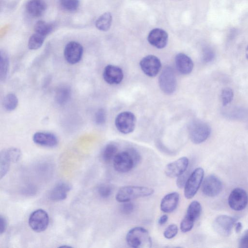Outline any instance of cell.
<instances>
[{
  "mask_svg": "<svg viewBox=\"0 0 248 248\" xmlns=\"http://www.w3.org/2000/svg\"><path fill=\"white\" fill-rule=\"evenodd\" d=\"M178 232V228L176 225L172 224L169 225L163 232L164 236L168 239L174 237Z\"/></svg>",
  "mask_w": 248,
  "mask_h": 248,
  "instance_id": "e575fe53",
  "label": "cell"
},
{
  "mask_svg": "<svg viewBox=\"0 0 248 248\" xmlns=\"http://www.w3.org/2000/svg\"><path fill=\"white\" fill-rule=\"evenodd\" d=\"M147 39L152 46L157 48L161 49L167 45L168 35L163 29L155 28L149 32Z\"/></svg>",
  "mask_w": 248,
  "mask_h": 248,
  "instance_id": "2e32d148",
  "label": "cell"
},
{
  "mask_svg": "<svg viewBox=\"0 0 248 248\" xmlns=\"http://www.w3.org/2000/svg\"><path fill=\"white\" fill-rule=\"evenodd\" d=\"M179 201V194L172 192L166 195L161 200L160 207L166 213H171L176 209Z\"/></svg>",
  "mask_w": 248,
  "mask_h": 248,
  "instance_id": "d6986e66",
  "label": "cell"
},
{
  "mask_svg": "<svg viewBox=\"0 0 248 248\" xmlns=\"http://www.w3.org/2000/svg\"><path fill=\"white\" fill-rule=\"evenodd\" d=\"M33 142L40 146L53 147L58 143L57 137L53 133L39 131L34 134L32 137Z\"/></svg>",
  "mask_w": 248,
  "mask_h": 248,
  "instance_id": "e0dca14e",
  "label": "cell"
},
{
  "mask_svg": "<svg viewBox=\"0 0 248 248\" xmlns=\"http://www.w3.org/2000/svg\"><path fill=\"white\" fill-rule=\"evenodd\" d=\"M246 55L247 59H248V46H247L246 50Z\"/></svg>",
  "mask_w": 248,
  "mask_h": 248,
  "instance_id": "f6af8a7d",
  "label": "cell"
},
{
  "mask_svg": "<svg viewBox=\"0 0 248 248\" xmlns=\"http://www.w3.org/2000/svg\"><path fill=\"white\" fill-rule=\"evenodd\" d=\"M140 160L139 152L134 148H129L117 154L113 160V165L117 172L126 173L132 170Z\"/></svg>",
  "mask_w": 248,
  "mask_h": 248,
  "instance_id": "6da1fadb",
  "label": "cell"
},
{
  "mask_svg": "<svg viewBox=\"0 0 248 248\" xmlns=\"http://www.w3.org/2000/svg\"><path fill=\"white\" fill-rule=\"evenodd\" d=\"M186 171L182 174L177 177L176 180V185L179 188L184 187L187 179L189 176Z\"/></svg>",
  "mask_w": 248,
  "mask_h": 248,
  "instance_id": "f35d334b",
  "label": "cell"
},
{
  "mask_svg": "<svg viewBox=\"0 0 248 248\" xmlns=\"http://www.w3.org/2000/svg\"><path fill=\"white\" fill-rule=\"evenodd\" d=\"M83 53L82 45L76 41H71L67 43L64 49V58L71 64L78 63L82 58Z\"/></svg>",
  "mask_w": 248,
  "mask_h": 248,
  "instance_id": "8fae6325",
  "label": "cell"
},
{
  "mask_svg": "<svg viewBox=\"0 0 248 248\" xmlns=\"http://www.w3.org/2000/svg\"><path fill=\"white\" fill-rule=\"evenodd\" d=\"M46 36L34 32L30 37L28 41V47L31 50L39 48L43 45Z\"/></svg>",
  "mask_w": 248,
  "mask_h": 248,
  "instance_id": "4316f807",
  "label": "cell"
},
{
  "mask_svg": "<svg viewBox=\"0 0 248 248\" xmlns=\"http://www.w3.org/2000/svg\"><path fill=\"white\" fill-rule=\"evenodd\" d=\"M188 131L191 141L195 144H200L208 138L211 129L205 122L200 120H194L189 124Z\"/></svg>",
  "mask_w": 248,
  "mask_h": 248,
  "instance_id": "277c9868",
  "label": "cell"
},
{
  "mask_svg": "<svg viewBox=\"0 0 248 248\" xmlns=\"http://www.w3.org/2000/svg\"><path fill=\"white\" fill-rule=\"evenodd\" d=\"M236 218L227 215H220L215 219L213 226L216 232L224 236L230 235Z\"/></svg>",
  "mask_w": 248,
  "mask_h": 248,
  "instance_id": "7c38bea8",
  "label": "cell"
},
{
  "mask_svg": "<svg viewBox=\"0 0 248 248\" xmlns=\"http://www.w3.org/2000/svg\"><path fill=\"white\" fill-rule=\"evenodd\" d=\"M97 192L100 197L108 198L112 193V188L109 185L101 184L98 187Z\"/></svg>",
  "mask_w": 248,
  "mask_h": 248,
  "instance_id": "d6a6232c",
  "label": "cell"
},
{
  "mask_svg": "<svg viewBox=\"0 0 248 248\" xmlns=\"http://www.w3.org/2000/svg\"><path fill=\"white\" fill-rule=\"evenodd\" d=\"M202 206L197 201L192 202L188 205L185 217L195 222L200 216Z\"/></svg>",
  "mask_w": 248,
  "mask_h": 248,
  "instance_id": "cb8c5ba5",
  "label": "cell"
},
{
  "mask_svg": "<svg viewBox=\"0 0 248 248\" xmlns=\"http://www.w3.org/2000/svg\"><path fill=\"white\" fill-rule=\"evenodd\" d=\"M9 67V57L4 50L0 51V78L1 81H4L7 77Z\"/></svg>",
  "mask_w": 248,
  "mask_h": 248,
  "instance_id": "603a6c76",
  "label": "cell"
},
{
  "mask_svg": "<svg viewBox=\"0 0 248 248\" xmlns=\"http://www.w3.org/2000/svg\"><path fill=\"white\" fill-rule=\"evenodd\" d=\"M140 65L143 72L150 77H155L157 75L161 67L160 60L153 55L143 57L141 60Z\"/></svg>",
  "mask_w": 248,
  "mask_h": 248,
  "instance_id": "30bf717a",
  "label": "cell"
},
{
  "mask_svg": "<svg viewBox=\"0 0 248 248\" xmlns=\"http://www.w3.org/2000/svg\"><path fill=\"white\" fill-rule=\"evenodd\" d=\"M136 118L130 111L120 113L116 117L115 124L117 130L121 133L127 134L132 132L136 126Z\"/></svg>",
  "mask_w": 248,
  "mask_h": 248,
  "instance_id": "52a82bcc",
  "label": "cell"
},
{
  "mask_svg": "<svg viewBox=\"0 0 248 248\" xmlns=\"http://www.w3.org/2000/svg\"><path fill=\"white\" fill-rule=\"evenodd\" d=\"M103 77L104 80L109 84H118L122 81L124 74L120 67L109 64L105 67Z\"/></svg>",
  "mask_w": 248,
  "mask_h": 248,
  "instance_id": "9a60e30c",
  "label": "cell"
},
{
  "mask_svg": "<svg viewBox=\"0 0 248 248\" xmlns=\"http://www.w3.org/2000/svg\"><path fill=\"white\" fill-rule=\"evenodd\" d=\"M168 220V216L166 214L162 215L158 220V223L160 225L165 224Z\"/></svg>",
  "mask_w": 248,
  "mask_h": 248,
  "instance_id": "7bdbcfd3",
  "label": "cell"
},
{
  "mask_svg": "<svg viewBox=\"0 0 248 248\" xmlns=\"http://www.w3.org/2000/svg\"><path fill=\"white\" fill-rule=\"evenodd\" d=\"M235 231L237 233L239 232L242 229V224L241 222H238L235 223Z\"/></svg>",
  "mask_w": 248,
  "mask_h": 248,
  "instance_id": "ee69618b",
  "label": "cell"
},
{
  "mask_svg": "<svg viewBox=\"0 0 248 248\" xmlns=\"http://www.w3.org/2000/svg\"><path fill=\"white\" fill-rule=\"evenodd\" d=\"M61 6L64 10L72 12L76 11L79 5V0H59Z\"/></svg>",
  "mask_w": 248,
  "mask_h": 248,
  "instance_id": "4dcf8cb0",
  "label": "cell"
},
{
  "mask_svg": "<svg viewBox=\"0 0 248 248\" xmlns=\"http://www.w3.org/2000/svg\"><path fill=\"white\" fill-rule=\"evenodd\" d=\"M94 120L97 125L103 124L106 120V113L103 108H99L95 114Z\"/></svg>",
  "mask_w": 248,
  "mask_h": 248,
  "instance_id": "8d00e7d4",
  "label": "cell"
},
{
  "mask_svg": "<svg viewBox=\"0 0 248 248\" xmlns=\"http://www.w3.org/2000/svg\"><path fill=\"white\" fill-rule=\"evenodd\" d=\"M175 63L178 71L183 75L190 73L194 66L192 59L187 55L182 53H178L176 55Z\"/></svg>",
  "mask_w": 248,
  "mask_h": 248,
  "instance_id": "ac0fdd59",
  "label": "cell"
},
{
  "mask_svg": "<svg viewBox=\"0 0 248 248\" xmlns=\"http://www.w3.org/2000/svg\"><path fill=\"white\" fill-rule=\"evenodd\" d=\"M248 203V195L245 190L235 188L230 193L228 197L230 207L235 211H241L246 208Z\"/></svg>",
  "mask_w": 248,
  "mask_h": 248,
  "instance_id": "9c48e42d",
  "label": "cell"
},
{
  "mask_svg": "<svg viewBox=\"0 0 248 248\" xmlns=\"http://www.w3.org/2000/svg\"><path fill=\"white\" fill-rule=\"evenodd\" d=\"M188 164V158L186 156L181 157L168 163L165 168V173L170 178L178 177L186 170Z\"/></svg>",
  "mask_w": 248,
  "mask_h": 248,
  "instance_id": "4fadbf2b",
  "label": "cell"
},
{
  "mask_svg": "<svg viewBox=\"0 0 248 248\" xmlns=\"http://www.w3.org/2000/svg\"><path fill=\"white\" fill-rule=\"evenodd\" d=\"M71 189V186L65 182H59L50 190L49 199L54 201H60L65 199L68 192Z\"/></svg>",
  "mask_w": 248,
  "mask_h": 248,
  "instance_id": "ffe728a7",
  "label": "cell"
},
{
  "mask_svg": "<svg viewBox=\"0 0 248 248\" xmlns=\"http://www.w3.org/2000/svg\"><path fill=\"white\" fill-rule=\"evenodd\" d=\"M46 9V3L43 0H31L27 2L26 6L27 13L33 17L41 16Z\"/></svg>",
  "mask_w": 248,
  "mask_h": 248,
  "instance_id": "44dd1931",
  "label": "cell"
},
{
  "mask_svg": "<svg viewBox=\"0 0 248 248\" xmlns=\"http://www.w3.org/2000/svg\"><path fill=\"white\" fill-rule=\"evenodd\" d=\"M125 240L127 244L133 248H148L152 244L148 231L142 227L130 229L126 235Z\"/></svg>",
  "mask_w": 248,
  "mask_h": 248,
  "instance_id": "7a4b0ae2",
  "label": "cell"
},
{
  "mask_svg": "<svg viewBox=\"0 0 248 248\" xmlns=\"http://www.w3.org/2000/svg\"><path fill=\"white\" fill-rule=\"evenodd\" d=\"M154 192V189L150 187L127 186L122 187L117 191L115 199L118 202L122 203L139 198L150 196Z\"/></svg>",
  "mask_w": 248,
  "mask_h": 248,
  "instance_id": "3957f363",
  "label": "cell"
},
{
  "mask_svg": "<svg viewBox=\"0 0 248 248\" xmlns=\"http://www.w3.org/2000/svg\"><path fill=\"white\" fill-rule=\"evenodd\" d=\"M214 52L210 48H205L203 51L202 57L205 62L210 61L214 57Z\"/></svg>",
  "mask_w": 248,
  "mask_h": 248,
  "instance_id": "60d3db41",
  "label": "cell"
},
{
  "mask_svg": "<svg viewBox=\"0 0 248 248\" xmlns=\"http://www.w3.org/2000/svg\"><path fill=\"white\" fill-rule=\"evenodd\" d=\"M71 92L70 89L65 86L58 88L56 92L55 99L59 105L65 104L70 98Z\"/></svg>",
  "mask_w": 248,
  "mask_h": 248,
  "instance_id": "7402d4cb",
  "label": "cell"
},
{
  "mask_svg": "<svg viewBox=\"0 0 248 248\" xmlns=\"http://www.w3.org/2000/svg\"><path fill=\"white\" fill-rule=\"evenodd\" d=\"M120 207L121 213L124 215H129L133 212L134 209V205L130 201L122 202Z\"/></svg>",
  "mask_w": 248,
  "mask_h": 248,
  "instance_id": "74e56055",
  "label": "cell"
},
{
  "mask_svg": "<svg viewBox=\"0 0 248 248\" xmlns=\"http://www.w3.org/2000/svg\"><path fill=\"white\" fill-rule=\"evenodd\" d=\"M117 146L113 143L107 144L102 152L101 156L103 161L108 163L113 160L118 152Z\"/></svg>",
  "mask_w": 248,
  "mask_h": 248,
  "instance_id": "484cf974",
  "label": "cell"
},
{
  "mask_svg": "<svg viewBox=\"0 0 248 248\" xmlns=\"http://www.w3.org/2000/svg\"><path fill=\"white\" fill-rule=\"evenodd\" d=\"M159 85L164 93L170 94L176 90L177 81L173 69L170 66L165 67L159 77Z\"/></svg>",
  "mask_w": 248,
  "mask_h": 248,
  "instance_id": "8992f818",
  "label": "cell"
},
{
  "mask_svg": "<svg viewBox=\"0 0 248 248\" xmlns=\"http://www.w3.org/2000/svg\"><path fill=\"white\" fill-rule=\"evenodd\" d=\"M194 222L185 216L180 223L181 232L185 233L191 231L193 227Z\"/></svg>",
  "mask_w": 248,
  "mask_h": 248,
  "instance_id": "d590c367",
  "label": "cell"
},
{
  "mask_svg": "<svg viewBox=\"0 0 248 248\" xmlns=\"http://www.w3.org/2000/svg\"><path fill=\"white\" fill-rule=\"evenodd\" d=\"M5 150L11 162H16L20 159L21 153L19 149L12 147Z\"/></svg>",
  "mask_w": 248,
  "mask_h": 248,
  "instance_id": "836d02e7",
  "label": "cell"
},
{
  "mask_svg": "<svg viewBox=\"0 0 248 248\" xmlns=\"http://www.w3.org/2000/svg\"><path fill=\"white\" fill-rule=\"evenodd\" d=\"M54 25L45 21L39 20L37 21L34 26V32L39 33L46 36L53 30Z\"/></svg>",
  "mask_w": 248,
  "mask_h": 248,
  "instance_id": "f1b7e54d",
  "label": "cell"
},
{
  "mask_svg": "<svg viewBox=\"0 0 248 248\" xmlns=\"http://www.w3.org/2000/svg\"><path fill=\"white\" fill-rule=\"evenodd\" d=\"M220 97L223 105L226 106L230 103L233 99V91L230 88H225L222 90Z\"/></svg>",
  "mask_w": 248,
  "mask_h": 248,
  "instance_id": "1f68e13d",
  "label": "cell"
},
{
  "mask_svg": "<svg viewBox=\"0 0 248 248\" xmlns=\"http://www.w3.org/2000/svg\"><path fill=\"white\" fill-rule=\"evenodd\" d=\"M239 247L248 248V229L243 234L239 242Z\"/></svg>",
  "mask_w": 248,
  "mask_h": 248,
  "instance_id": "ab89813d",
  "label": "cell"
},
{
  "mask_svg": "<svg viewBox=\"0 0 248 248\" xmlns=\"http://www.w3.org/2000/svg\"><path fill=\"white\" fill-rule=\"evenodd\" d=\"M11 160L5 150L1 151L0 154V177L1 179L8 172Z\"/></svg>",
  "mask_w": 248,
  "mask_h": 248,
  "instance_id": "f546056e",
  "label": "cell"
},
{
  "mask_svg": "<svg viewBox=\"0 0 248 248\" xmlns=\"http://www.w3.org/2000/svg\"><path fill=\"white\" fill-rule=\"evenodd\" d=\"M18 104V100L16 95L13 93L7 94L4 98L3 106L7 111H12L15 109Z\"/></svg>",
  "mask_w": 248,
  "mask_h": 248,
  "instance_id": "83f0119b",
  "label": "cell"
},
{
  "mask_svg": "<svg viewBox=\"0 0 248 248\" xmlns=\"http://www.w3.org/2000/svg\"><path fill=\"white\" fill-rule=\"evenodd\" d=\"M49 224V216L47 212L41 209L34 211L29 218L31 228L36 232L45 231Z\"/></svg>",
  "mask_w": 248,
  "mask_h": 248,
  "instance_id": "ba28073f",
  "label": "cell"
},
{
  "mask_svg": "<svg viewBox=\"0 0 248 248\" xmlns=\"http://www.w3.org/2000/svg\"><path fill=\"white\" fill-rule=\"evenodd\" d=\"M222 184L221 181L216 176L210 175L203 180L202 190L206 196L213 197L217 196L221 191Z\"/></svg>",
  "mask_w": 248,
  "mask_h": 248,
  "instance_id": "5bb4252c",
  "label": "cell"
},
{
  "mask_svg": "<svg viewBox=\"0 0 248 248\" xmlns=\"http://www.w3.org/2000/svg\"><path fill=\"white\" fill-rule=\"evenodd\" d=\"M112 16L109 12L101 15L95 22V26L99 30L107 31L110 28L112 23Z\"/></svg>",
  "mask_w": 248,
  "mask_h": 248,
  "instance_id": "d4e9b609",
  "label": "cell"
},
{
  "mask_svg": "<svg viewBox=\"0 0 248 248\" xmlns=\"http://www.w3.org/2000/svg\"><path fill=\"white\" fill-rule=\"evenodd\" d=\"M7 228V220L2 216L0 217V233L2 234L5 232Z\"/></svg>",
  "mask_w": 248,
  "mask_h": 248,
  "instance_id": "b9f144b4",
  "label": "cell"
},
{
  "mask_svg": "<svg viewBox=\"0 0 248 248\" xmlns=\"http://www.w3.org/2000/svg\"><path fill=\"white\" fill-rule=\"evenodd\" d=\"M204 170L199 167L189 175L184 186V195L187 199L192 198L197 192L202 183Z\"/></svg>",
  "mask_w": 248,
  "mask_h": 248,
  "instance_id": "5b68a950",
  "label": "cell"
}]
</instances>
